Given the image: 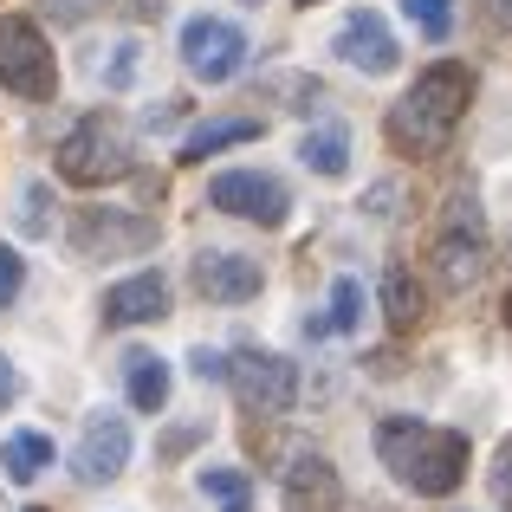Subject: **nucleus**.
<instances>
[{
  "mask_svg": "<svg viewBox=\"0 0 512 512\" xmlns=\"http://www.w3.org/2000/svg\"><path fill=\"white\" fill-rule=\"evenodd\" d=\"M376 454H383V467L409 493H422V500H441V493H454L467 480V435L435 428V422H409V415L383 422L376 428Z\"/></svg>",
  "mask_w": 512,
  "mask_h": 512,
  "instance_id": "nucleus-1",
  "label": "nucleus"
},
{
  "mask_svg": "<svg viewBox=\"0 0 512 512\" xmlns=\"http://www.w3.org/2000/svg\"><path fill=\"white\" fill-rule=\"evenodd\" d=\"M467 98H474V72H467V65H454V59L428 65V72L409 85V98L389 111V143L409 150V156L448 150L454 124H461V111H467Z\"/></svg>",
  "mask_w": 512,
  "mask_h": 512,
  "instance_id": "nucleus-2",
  "label": "nucleus"
},
{
  "mask_svg": "<svg viewBox=\"0 0 512 512\" xmlns=\"http://www.w3.org/2000/svg\"><path fill=\"white\" fill-rule=\"evenodd\" d=\"M59 175H65V182H78V188H98V182L130 175V130L117 124L111 111L85 117V124L59 143Z\"/></svg>",
  "mask_w": 512,
  "mask_h": 512,
  "instance_id": "nucleus-3",
  "label": "nucleus"
},
{
  "mask_svg": "<svg viewBox=\"0 0 512 512\" xmlns=\"http://www.w3.org/2000/svg\"><path fill=\"white\" fill-rule=\"evenodd\" d=\"M0 85H7L13 98H52V85H59L52 46L26 13H7V20H0Z\"/></svg>",
  "mask_w": 512,
  "mask_h": 512,
  "instance_id": "nucleus-4",
  "label": "nucleus"
},
{
  "mask_svg": "<svg viewBox=\"0 0 512 512\" xmlns=\"http://www.w3.org/2000/svg\"><path fill=\"white\" fill-rule=\"evenodd\" d=\"M428 260H435V273H441V286H448V292L480 286V273H487V221H480V208L467 195L448 208V221H441Z\"/></svg>",
  "mask_w": 512,
  "mask_h": 512,
  "instance_id": "nucleus-5",
  "label": "nucleus"
},
{
  "mask_svg": "<svg viewBox=\"0 0 512 512\" xmlns=\"http://www.w3.org/2000/svg\"><path fill=\"white\" fill-rule=\"evenodd\" d=\"M208 201L221 214H234V221H253V227H286V214H292L286 182H273L266 169H221L208 182Z\"/></svg>",
  "mask_w": 512,
  "mask_h": 512,
  "instance_id": "nucleus-6",
  "label": "nucleus"
},
{
  "mask_svg": "<svg viewBox=\"0 0 512 512\" xmlns=\"http://www.w3.org/2000/svg\"><path fill=\"white\" fill-rule=\"evenodd\" d=\"M227 383H234V396L247 402L253 415H279L299 402V370H292V357H273V350H240V357H227Z\"/></svg>",
  "mask_w": 512,
  "mask_h": 512,
  "instance_id": "nucleus-7",
  "label": "nucleus"
},
{
  "mask_svg": "<svg viewBox=\"0 0 512 512\" xmlns=\"http://www.w3.org/2000/svg\"><path fill=\"white\" fill-rule=\"evenodd\" d=\"M182 65L201 78V85H221L247 65V33L234 20H214V13H195L182 26Z\"/></svg>",
  "mask_w": 512,
  "mask_h": 512,
  "instance_id": "nucleus-8",
  "label": "nucleus"
},
{
  "mask_svg": "<svg viewBox=\"0 0 512 512\" xmlns=\"http://www.w3.org/2000/svg\"><path fill=\"white\" fill-rule=\"evenodd\" d=\"M124 467H130V422L117 409H98L85 422V435H78V448H72V474L85 480V487H111Z\"/></svg>",
  "mask_w": 512,
  "mask_h": 512,
  "instance_id": "nucleus-9",
  "label": "nucleus"
},
{
  "mask_svg": "<svg viewBox=\"0 0 512 512\" xmlns=\"http://www.w3.org/2000/svg\"><path fill=\"white\" fill-rule=\"evenodd\" d=\"M188 279H195V292L208 305H247L253 292L266 286L260 260H253V253H227V247H201L195 266H188Z\"/></svg>",
  "mask_w": 512,
  "mask_h": 512,
  "instance_id": "nucleus-10",
  "label": "nucleus"
},
{
  "mask_svg": "<svg viewBox=\"0 0 512 512\" xmlns=\"http://www.w3.org/2000/svg\"><path fill=\"white\" fill-rule=\"evenodd\" d=\"M338 59L344 65H357L363 78H389L402 65V46H396V33L383 26V13H370V7H357L350 20L338 26Z\"/></svg>",
  "mask_w": 512,
  "mask_h": 512,
  "instance_id": "nucleus-11",
  "label": "nucleus"
},
{
  "mask_svg": "<svg viewBox=\"0 0 512 512\" xmlns=\"http://www.w3.org/2000/svg\"><path fill=\"white\" fill-rule=\"evenodd\" d=\"M156 240V227L143 214H111V208H91L72 221V247L91 253V260H117V253H143Z\"/></svg>",
  "mask_w": 512,
  "mask_h": 512,
  "instance_id": "nucleus-12",
  "label": "nucleus"
},
{
  "mask_svg": "<svg viewBox=\"0 0 512 512\" xmlns=\"http://www.w3.org/2000/svg\"><path fill=\"white\" fill-rule=\"evenodd\" d=\"M104 325H156L169 312V279L163 273H137V279H117L104 292Z\"/></svg>",
  "mask_w": 512,
  "mask_h": 512,
  "instance_id": "nucleus-13",
  "label": "nucleus"
},
{
  "mask_svg": "<svg viewBox=\"0 0 512 512\" xmlns=\"http://www.w3.org/2000/svg\"><path fill=\"white\" fill-rule=\"evenodd\" d=\"M286 512H344V480L325 454H299L286 467Z\"/></svg>",
  "mask_w": 512,
  "mask_h": 512,
  "instance_id": "nucleus-14",
  "label": "nucleus"
},
{
  "mask_svg": "<svg viewBox=\"0 0 512 512\" xmlns=\"http://www.w3.org/2000/svg\"><path fill=\"white\" fill-rule=\"evenodd\" d=\"M260 137V117H208V124H195L182 137V163H201V156H221V150H234V143H253Z\"/></svg>",
  "mask_w": 512,
  "mask_h": 512,
  "instance_id": "nucleus-15",
  "label": "nucleus"
},
{
  "mask_svg": "<svg viewBox=\"0 0 512 512\" xmlns=\"http://www.w3.org/2000/svg\"><path fill=\"white\" fill-rule=\"evenodd\" d=\"M52 461H59V448H52V435H39V428H20V435H7V448H0V474H7L13 487H33Z\"/></svg>",
  "mask_w": 512,
  "mask_h": 512,
  "instance_id": "nucleus-16",
  "label": "nucleus"
},
{
  "mask_svg": "<svg viewBox=\"0 0 512 512\" xmlns=\"http://www.w3.org/2000/svg\"><path fill=\"white\" fill-rule=\"evenodd\" d=\"M124 389L143 415H156L169 402V357H156V350H124Z\"/></svg>",
  "mask_w": 512,
  "mask_h": 512,
  "instance_id": "nucleus-17",
  "label": "nucleus"
},
{
  "mask_svg": "<svg viewBox=\"0 0 512 512\" xmlns=\"http://www.w3.org/2000/svg\"><path fill=\"white\" fill-rule=\"evenodd\" d=\"M299 163L318 169V175H344V169H350V137H344L338 124L305 130V137H299Z\"/></svg>",
  "mask_w": 512,
  "mask_h": 512,
  "instance_id": "nucleus-18",
  "label": "nucleus"
},
{
  "mask_svg": "<svg viewBox=\"0 0 512 512\" xmlns=\"http://www.w3.org/2000/svg\"><path fill=\"white\" fill-rule=\"evenodd\" d=\"M357 325H363V286H357L350 273H338V286H331V312L312 318L305 331H312V338H325V331H344V338H350Z\"/></svg>",
  "mask_w": 512,
  "mask_h": 512,
  "instance_id": "nucleus-19",
  "label": "nucleus"
},
{
  "mask_svg": "<svg viewBox=\"0 0 512 512\" xmlns=\"http://www.w3.org/2000/svg\"><path fill=\"white\" fill-rule=\"evenodd\" d=\"M195 487L221 512H253V474H240V467H201Z\"/></svg>",
  "mask_w": 512,
  "mask_h": 512,
  "instance_id": "nucleus-20",
  "label": "nucleus"
},
{
  "mask_svg": "<svg viewBox=\"0 0 512 512\" xmlns=\"http://www.w3.org/2000/svg\"><path fill=\"white\" fill-rule=\"evenodd\" d=\"M383 318L396 331H409L415 318H422V286L409 279V266H389L383 273Z\"/></svg>",
  "mask_w": 512,
  "mask_h": 512,
  "instance_id": "nucleus-21",
  "label": "nucleus"
},
{
  "mask_svg": "<svg viewBox=\"0 0 512 512\" xmlns=\"http://www.w3.org/2000/svg\"><path fill=\"white\" fill-rule=\"evenodd\" d=\"M402 13H409L428 39H448V26H454V0H402Z\"/></svg>",
  "mask_w": 512,
  "mask_h": 512,
  "instance_id": "nucleus-22",
  "label": "nucleus"
},
{
  "mask_svg": "<svg viewBox=\"0 0 512 512\" xmlns=\"http://www.w3.org/2000/svg\"><path fill=\"white\" fill-rule=\"evenodd\" d=\"M46 214H52L46 182H26V188H20V227H26V234H39V227H46Z\"/></svg>",
  "mask_w": 512,
  "mask_h": 512,
  "instance_id": "nucleus-23",
  "label": "nucleus"
},
{
  "mask_svg": "<svg viewBox=\"0 0 512 512\" xmlns=\"http://www.w3.org/2000/svg\"><path fill=\"white\" fill-rule=\"evenodd\" d=\"M20 253H13V247H0V312H7V305L13 299H20Z\"/></svg>",
  "mask_w": 512,
  "mask_h": 512,
  "instance_id": "nucleus-24",
  "label": "nucleus"
},
{
  "mask_svg": "<svg viewBox=\"0 0 512 512\" xmlns=\"http://www.w3.org/2000/svg\"><path fill=\"white\" fill-rule=\"evenodd\" d=\"M130 72H137V46L124 39V46H117V59L104 65V85H111V91H124V85H130Z\"/></svg>",
  "mask_w": 512,
  "mask_h": 512,
  "instance_id": "nucleus-25",
  "label": "nucleus"
},
{
  "mask_svg": "<svg viewBox=\"0 0 512 512\" xmlns=\"http://www.w3.org/2000/svg\"><path fill=\"white\" fill-rule=\"evenodd\" d=\"M188 370L208 376V383H227V357L221 350H188Z\"/></svg>",
  "mask_w": 512,
  "mask_h": 512,
  "instance_id": "nucleus-26",
  "label": "nucleus"
},
{
  "mask_svg": "<svg viewBox=\"0 0 512 512\" xmlns=\"http://www.w3.org/2000/svg\"><path fill=\"white\" fill-rule=\"evenodd\" d=\"M13 389H20V376H13V363L0 357V402H13Z\"/></svg>",
  "mask_w": 512,
  "mask_h": 512,
  "instance_id": "nucleus-27",
  "label": "nucleus"
},
{
  "mask_svg": "<svg viewBox=\"0 0 512 512\" xmlns=\"http://www.w3.org/2000/svg\"><path fill=\"white\" fill-rule=\"evenodd\" d=\"M487 13H493V20H500L506 33H512V0H487Z\"/></svg>",
  "mask_w": 512,
  "mask_h": 512,
  "instance_id": "nucleus-28",
  "label": "nucleus"
},
{
  "mask_svg": "<svg viewBox=\"0 0 512 512\" xmlns=\"http://www.w3.org/2000/svg\"><path fill=\"white\" fill-rule=\"evenodd\" d=\"M506 325H512V299H506Z\"/></svg>",
  "mask_w": 512,
  "mask_h": 512,
  "instance_id": "nucleus-29",
  "label": "nucleus"
},
{
  "mask_svg": "<svg viewBox=\"0 0 512 512\" xmlns=\"http://www.w3.org/2000/svg\"><path fill=\"white\" fill-rule=\"evenodd\" d=\"M299 7H318V0H299Z\"/></svg>",
  "mask_w": 512,
  "mask_h": 512,
  "instance_id": "nucleus-30",
  "label": "nucleus"
},
{
  "mask_svg": "<svg viewBox=\"0 0 512 512\" xmlns=\"http://www.w3.org/2000/svg\"><path fill=\"white\" fill-rule=\"evenodd\" d=\"M26 512H39V506H26Z\"/></svg>",
  "mask_w": 512,
  "mask_h": 512,
  "instance_id": "nucleus-31",
  "label": "nucleus"
},
{
  "mask_svg": "<svg viewBox=\"0 0 512 512\" xmlns=\"http://www.w3.org/2000/svg\"><path fill=\"white\" fill-rule=\"evenodd\" d=\"M247 7H253V0H247Z\"/></svg>",
  "mask_w": 512,
  "mask_h": 512,
  "instance_id": "nucleus-32",
  "label": "nucleus"
}]
</instances>
